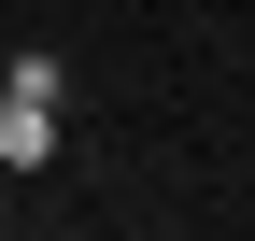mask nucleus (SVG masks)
<instances>
[{"label":"nucleus","instance_id":"obj_1","mask_svg":"<svg viewBox=\"0 0 255 241\" xmlns=\"http://www.w3.org/2000/svg\"><path fill=\"white\" fill-rule=\"evenodd\" d=\"M43 156H57V100L0 85V170H43Z\"/></svg>","mask_w":255,"mask_h":241}]
</instances>
